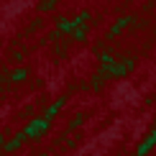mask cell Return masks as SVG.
<instances>
[{
	"label": "cell",
	"instance_id": "6da1fadb",
	"mask_svg": "<svg viewBox=\"0 0 156 156\" xmlns=\"http://www.w3.org/2000/svg\"><path fill=\"white\" fill-rule=\"evenodd\" d=\"M49 126H51V118H46V115H41L38 120L28 123V126H26L23 131H26V136H28V138H36V136H41L44 131H49Z\"/></svg>",
	"mask_w": 156,
	"mask_h": 156
},
{
	"label": "cell",
	"instance_id": "7a4b0ae2",
	"mask_svg": "<svg viewBox=\"0 0 156 156\" xmlns=\"http://www.w3.org/2000/svg\"><path fill=\"white\" fill-rule=\"evenodd\" d=\"M154 146H156V131H154V133H151V136H148V138L144 141V144L138 146V151H136V156H144V154H148V151H151Z\"/></svg>",
	"mask_w": 156,
	"mask_h": 156
},
{
	"label": "cell",
	"instance_id": "5b68a950",
	"mask_svg": "<svg viewBox=\"0 0 156 156\" xmlns=\"http://www.w3.org/2000/svg\"><path fill=\"white\" fill-rule=\"evenodd\" d=\"M62 105H67V95H64V97H59V100H56L54 105H49V110H46L44 115H46V118H54V115L59 113V108H62Z\"/></svg>",
	"mask_w": 156,
	"mask_h": 156
},
{
	"label": "cell",
	"instance_id": "277c9868",
	"mask_svg": "<svg viewBox=\"0 0 156 156\" xmlns=\"http://www.w3.org/2000/svg\"><path fill=\"white\" fill-rule=\"evenodd\" d=\"M26 138H28V136H26V131H21V133H18L16 138H13V141H8V144H5V151H16V148L21 146Z\"/></svg>",
	"mask_w": 156,
	"mask_h": 156
},
{
	"label": "cell",
	"instance_id": "ba28073f",
	"mask_svg": "<svg viewBox=\"0 0 156 156\" xmlns=\"http://www.w3.org/2000/svg\"><path fill=\"white\" fill-rule=\"evenodd\" d=\"M26 74H28V69H26V67H23V69H18L16 74H10V82H18V80H23Z\"/></svg>",
	"mask_w": 156,
	"mask_h": 156
},
{
	"label": "cell",
	"instance_id": "9c48e42d",
	"mask_svg": "<svg viewBox=\"0 0 156 156\" xmlns=\"http://www.w3.org/2000/svg\"><path fill=\"white\" fill-rule=\"evenodd\" d=\"M82 120H84V115H77V118L72 120V126H69V131H74V128H77V126H80V123H82Z\"/></svg>",
	"mask_w": 156,
	"mask_h": 156
},
{
	"label": "cell",
	"instance_id": "8992f818",
	"mask_svg": "<svg viewBox=\"0 0 156 156\" xmlns=\"http://www.w3.org/2000/svg\"><path fill=\"white\" fill-rule=\"evenodd\" d=\"M74 31V21H67V18H62L59 23H56V34H72Z\"/></svg>",
	"mask_w": 156,
	"mask_h": 156
},
{
	"label": "cell",
	"instance_id": "52a82bcc",
	"mask_svg": "<svg viewBox=\"0 0 156 156\" xmlns=\"http://www.w3.org/2000/svg\"><path fill=\"white\" fill-rule=\"evenodd\" d=\"M56 3H59V0H41V3H38V10H41V13H46V10H51V8H54Z\"/></svg>",
	"mask_w": 156,
	"mask_h": 156
},
{
	"label": "cell",
	"instance_id": "3957f363",
	"mask_svg": "<svg viewBox=\"0 0 156 156\" xmlns=\"http://www.w3.org/2000/svg\"><path fill=\"white\" fill-rule=\"evenodd\" d=\"M128 23H131V16H123V18H118V21H115V26H113V28L108 31V38L118 36L120 31H123V26H128Z\"/></svg>",
	"mask_w": 156,
	"mask_h": 156
}]
</instances>
